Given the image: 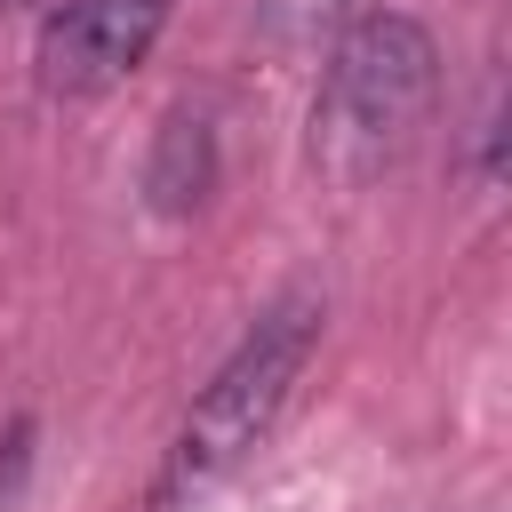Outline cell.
I'll return each mask as SVG.
<instances>
[{
	"label": "cell",
	"instance_id": "obj_3",
	"mask_svg": "<svg viewBox=\"0 0 512 512\" xmlns=\"http://www.w3.org/2000/svg\"><path fill=\"white\" fill-rule=\"evenodd\" d=\"M168 24V0H56L40 32V88L48 96H104L128 80Z\"/></svg>",
	"mask_w": 512,
	"mask_h": 512
},
{
	"label": "cell",
	"instance_id": "obj_6",
	"mask_svg": "<svg viewBox=\"0 0 512 512\" xmlns=\"http://www.w3.org/2000/svg\"><path fill=\"white\" fill-rule=\"evenodd\" d=\"M0 8H24V0H0Z\"/></svg>",
	"mask_w": 512,
	"mask_h": 512
},
{
	"label": "cell",
	"instance_id": "obj_5",
	"mask_svg": "<svg viewBox=\"0 0 512 512\" xmlns=\"http://www.w3.org/2000/svg\"><path fill=\"white\" fill-rule=\"evenodd\" d=\"M24 472H32V416L0 424V512H16V496H24Z\"/></svg>",
	"mask_w": 512,
	"mask_h": 512
},
{
	"label": "cell",
	"instance_id": "obj_2",
	"mask_svg": "<svg viewBox=\"0 0 512 512\" xmlns=\"http://www.w3.org/2000/svg\"><path fill=\"white\" fill-rule=\"evenodd\" d=\"M312 344H320V296L296 288V296H280V304L232 344V360L200 384V400L184 408V424H176V440H168V464H160L144 512H192L224 472H240L248 448L280 424V408H288Z\"/></svg>",
	"mask_w": 512,
	"mask_h": 512
},
{
	"label": "cell",
	"instance_id": "obj_7",
	"mask_svg": "<svg viewBox=\"0 0 512 512\" xmlns=\"http://www.w3.org/2000/svg\"><path fill=\"white\" fill-rule=\"evenodd\" d=\"M320 8H328V0H320Z\"/></svg>",
	"mask_w": 512,
	"mask_h": 512
},
{
	"label": "cell",
	"instance_id": "obj_4",
	"mask_svg": "<svg viewBox=\"0 0 512 512\" xmlns=\"http://www.w3.org/2000/svg\"><path fill=\"white\" fill-rule=\"evenodd\" d=\"M208 184H216V128H208V112L176 104V112L160 120V136H152L144 192H152L160 216H192V208L208 200Z\"/></svg>",
	"mask_w": 512,
	"mask_h": 512
},
{
	"label": "cell",
	"instance_id": "obj_1",
	"mask_svg": "<svg viewBox=\"0 0 512 512\" xmlns=\"http://www.w3.org/2000/svg\"><path fill=\"white\" fill-rule=\"evenodd\" d=\"M440 96V48L416 16H360L320 72L312 96V168L336 192H368L424 128Z\"/></svg>",
	"mask_w": 512,
	"mask_h": 512
}]
</instances>
